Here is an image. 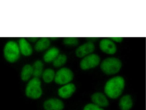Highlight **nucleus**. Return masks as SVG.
I'll return each mask as SVG.
<instances>
[{
  "instance_id": "obj_1",
  "label": "nucleus",
  "mask_w": 146,
  "mask_h": 110,
  "mask_svg": "<svg viewBox=\"0 0 146 110\" xmlns=\"http://www.w3.org/2000/svg\"><path fill=\"white\" fill-rule=\"evenodd\" d=\"M125 85L123 78L116 76L110 79L104 87V92L106 95L112 99L118 98L121 94Z\"/></svg>"
},
{
  "instance_id": "obj_2",
  "label": "nucleus",
  "mask_w": 146,
  "mask_h": 110,
  "mask_svg": "<svg viewBox=\"0 0 146 110\" xmlns=\"http://www.w3.org/2000/svg\"><path fill=\"white\" fill-rule=\"evenodd\" d=\"M21 54L18 43L10 40L5 43L3 49V54L7 62L11 63L15 62L19 59Z\"/></svg>"
},
{
  "instance_id": "obj_3",
  "label": "nucleus",
  "mask_w": 146,
  "mask_h": 110,
  "mask_svg": "<svg viewBox=\"0 0 146 110\" xmlns=\"http://www.w3.org/2000/svg\"><path fill=\"white\" fill-rule=\"evenodd\" d=\"M41 82L39 78L34 77L27 83L25 90V94L28 98L37 99L39 98L42 94Z\"/></svg>"
},
{
  "instance_id": "obj_4",
  "label": "nucleus",
  "mask_w": 146,
  "mask_h": 110,
  "mask_svg": "<svg viewBox=\"0 0 146 110\" xmlns=\"http://www.w3.org/2000/svg\"><path fill=\"white\" fill-rule=\"evenodd\" d=\"M121 66V62L119 59L114 57H109L102 61L100 64V68L105 74L112 75L118 72Z\"/></svg>"
},
{
  "instance_id": "obj_5",
  "label": "nucleus",
  "mask_w": 146,
  "mask_h": 110,
  "mask_svg": "<svg viewBox=\"0 0 146 110\" xmlns=\"http://www.w3.org/2000/svg\"><path fill=\"white\" fill-rule=\"evenodd\" d=\"M74 74L69 68L64 67L56 73L54 80L57 84L64 85L68 84L73 79Z\"/></svg>"
},
{
  "instance_id": "obj_6",
  "label": "nucleus",
  "mask_w": 146,
  "mask_h": 110,
  "mask_svg": "<svg viewBox=\"0 0 146 110\" xmlns=\"http://www.w3.org/2000/svg\"><path fill=\"white\" fill-rule=\"evenodd\" d=\"M100 61V59L98 55L92 53L83 58L80 61V66L83 70H88L98 66Z\"/></svg>"
},
{
  "instance_id": "obj_7",
  "label": "nucleus",
  "mask_w": 146,
  "mask_h": 110,
  "mask_svg": "<svg viewBox=\"0 0 146 110\" xmlns=\"http://www.w3.org/2000/svg\"><path fill=\"white\" fill-rule=\"evenodd\" d=\"M95 49V46L92 42H88L79 46L76 49L75 54L78 58H81L92 53Z\"/></svg>"
},
{
  "instance_id": "obj_8",
  "label": "nucleus",
  "mask_w": 146,
  "mask_h": 110,
  "mask_svg": "<svg viewBox=\"0 0 146 110\" xmlns=\"http://www.w3.org/2000/svg\"><path fill=\"white\" fill-rule=\"evenodd\" d=\"M99 46L100 50L107 54H113L116 51L115 44L113 41L109 38L101 40L100 42Z\"/></svg>"
},
{
  "instance_id": "obj_9",
  "label": "nucleus",
  "mask_w": 146,
  "mask_h": 110,
  "mask_svg": "<svg viewBox=\"0 0 146 110\" xmlns=\"http://www.w3.org/2000/svg\"><path fill=\"white\" fill-rule=\"evenodd\" d=\"M43 107L45 110H62L64 104L60 100L56 98H50L44 103Z\"/></svg>"
},
{
  "instance_id": "obj_10",
  "label": "nucleus",
  "mask_w": 146,
  "mask_h": 110,
  "mask_svg": "<svg viewBox=\"0 0 146 110\" xmlns=\"http://www.w3.org/2000/svg\"><path fill=\"white\" fill-rule=\"evenodd\" d=\"M18 44L21 54L25 56H31L33 52V48L30 42L24 38H20Z\"/></svg>"
},
{
  "instance_id": "obj_11",
  "label": "nucleus",
  "mask_w": 146,
  "mask_h": 110,
  "mask_svg": "<svg viewBox=\"0 0 146 110\" xmlns=\"http://www.w3.org/2000/svg\"><path fill=\"white\" fill-rule=\"evenodd\" d=\"M76 89V87L74 84L68 83L58 89V95L60 97L66 99L70 97L72 95Z\"/></svg>"
},
{
  "instance_id": "obj_12",
  "label": "nucleus",
  "mask_w": 146,
  "mask_h": 110,
  "mask_svg": "<svg viewBox=\"0 0 146 110\" xmlns=\"http://www.w3.org/2000/svg\"><path fill=\"white\" fill-rule=\"evenodd\" d=\"M91 100L93 103L101 107H106L109 105V101L106 96L102 93L96 92L91 96Z\"/></svg>"
},
{
  "instance_id": "obj_13",
  "label": "nucleus",
  "mask_w": 146,
  "mask_h": 110,
  "mask_svg": "<svg viewBox=\"0 0 146 110\" xmlns=\"http://www.w3.org/2000/svg\"><path fill=\"white\" fill-rule=\"evenodd\" d=\"M59 54V50L57 47H49L44 54L43 59L46 63L52 62Z\"/></svg>"
},
{
  "instance_id": "obj_14",
  "label": "nucleus",
  "mask_w": 146,
  "mask_h": 110,
  "mask_svg": "<svg viewBox=\"0 0 146 110\" xmlns=\"http://www.w3.org/2000/svg\"><path fill=\"white\" fill-rule=\"evenodd\" d=\"M50 45V39L47 37H41L39 38L35 43L34 48L37 52H42L46 50Z\"/></svg>"
},
{
  "instance_id": "obj_15",
  "label": "nucleus",
  "mask_w": 146,
  "mask_h": 110,
  "mask_svg": "<svg viewBox=\"0 0 146 110\" xmlns=\"http://www.w3.org/2000/svg\"><path fill=\"white\" fill-rule=\"evenodd\" d=\"M33 75V68L30 64H27L23 67L20 74L21 80L24 82L28 81Z\"/></svg>"
},
{
  "instance_id": "obj_16",
  "label": "nucleus",
  "mask_w": 146,
  "mask_h": 110,
  "mask_svg": "<svg viewBox=\"0 0 146 110\" xmlns=\"http://www.w3.org/2000/svg\"><path fill=\"white\" fill-rule=\"evenodd\" d=\"M33 76L35 77L39 78L42 76L43 70V64L40 60H37L34 63L32 66Z\"/></svg>"
},
{
  "instance_id": "obj_17",
  "label": "nucleus",
  "mask_w": 146,
  "mask_h": 110,
  "mask_svg": "<svg viewBox=\"0 0 146 110\" xmlns=\"http://www.w3.org/2000/svg\"><path fill=\"white\" fill-rule=\"evenodd\" d=\"M132 104L131 97L127 95L123 96L121 99L119 105L121 110H129L131 107Z\"/></svg>"
},
{
  "instance_id": "obj_18",
  "label": "nucleus",
  "mask_w": 146,
  "mask_h": 110,
  "mask_svg": "<svg viewBox=\"0 0 146 110\" xmlns=\"http://www.w3.org/2000/svg\"><path fill=\"white\" fill-rule=\"evenodd\" d=\"M55 74L54 70L51 68H47L44 71L42 76L44 81L46 83H50L54 80Z\"/></svg>"
},
{
  "instance_id": "obj_19",
  "label": "nucleus",
  "mask_w": 146,
  "mask_h": 110,
  "mask_svg": "<svg viewBox=\"0 0 146 110\" xmlns=\"http://www.w3.org/2000/svg\"><path fill=\"white\" fill-rule=\"evenodd\" d=\"M67 60L66 56L64 54H59L52 62L53 66L59 68L64 65Z\"/></svg>"
},
{
  "instance_id": "obj_20",
  "label": "nucleus",
  "mask_w": 146,
  "mask_h": 110,
  "mask_svg": "<svg viewBox=\"0 0 146 110\" xmlns=\"http://www.w3.org/2000/svg\"><path fill=\"white\" fill-rule=\"evenodd\" d=\"M79 42L78 38L76 37H65L63 40V43L66 46H77Z\"/></svg>"
},
{
  "instance_id": "obj_21",
  "label": "nucleus",
  "mask_w": 146,
  "mask_h": 110,
  "mask_svg": "<svg viewBox=\"0 0 146 110\" xmlns=\"http://www.w3.org/2000/svg\"><path fill=\"white\" fill-rule=\"evenodd\" d=\"M83 110H104L102 107H100L93 103H89L84 107Z\"/></svg>"
},
{
  "instance_id": "obj_22",
  "label": "nucleus",
  "mask_w": 146,
  "mask_h": 110,
  "mask_svg": "<svg viewBox=\"0 0 146 110\" xmlns=\"http://www.w3.org/2000/svg\"><path fill=\"white\" fill-rule=\"evenodd\" d=\"M38 39V38L36 37H29L28 38L27 40L30 42L36 43Z\"/></svg>"
},
{
  "instance_id": "obj_23",
  "label": "nucleus",
  "mask_w": 146,
  "mask_h": 110,
  "mask_svg": "<svg viewBox=\"0 0 146 110\" xmlns=\"http://www.w3.org/2000/svg\"><path fill=\"white\" fill-rule=\"evenodd\" d=\"M109 38L112 41L117 42H121L122 40V38L120 37H110Z\"/></svg>"
},
{
  "instance_id": "obj_24",
  "label": "nucleus",
  "mask_w": 146,
  "mask_h": 110,
  "mask_svg": "<svg viewBox=\"0 0 146 110\" xmlns=\"http://www.w3.org/2000/svg\"><path fill=\"white\" fill-rule=\"evenodd\" d=\"M98 38L97 37H89L87 38V40L88 42H93L96 41L98 39Z\"/></svg>"
},
{
  "instance_id": "obj_25",
  "label": "nucleus",
  "mask_w": 146,
  "mask_h": 110,
  "mask_svg": "<svg viewBox=\"0 0 146 110\" xmlns=\"http://www.w3.org/2000/svg\"><path fill=\"white\" fill-rule=\"evenodd\" d=\"M58 38V37H51L50 38V39L52 40H54L57 39Z\"/></svg>"
}]
</instances>
